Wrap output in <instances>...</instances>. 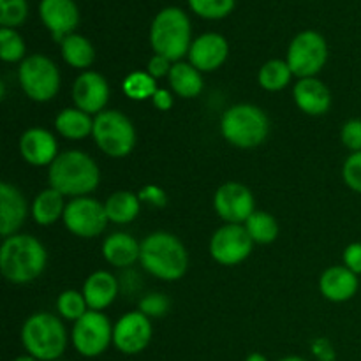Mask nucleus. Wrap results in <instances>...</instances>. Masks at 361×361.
Listing matches in <instances>:
<instances>
[{"label": "nucleus", "instance_id": "1", "mask_svg": "<svg viewBox=\"0 0 361 361\" xmlns=\"http://www.w3.org/2000/svg\"><path fill=\"white\" fill-rule=\"evenodd\" d=\"M48 261L44 245L30 235H13L0 247V271L11 284H30L42 275Z\"/></svg>", "mask_w": 361, "mask_h": 361}, {"label": "nucleus", "instance_id": "2", "mask_svg": "<svg viewBox=\"0 0 361 361\" xmlns=\"http://www.w3.org/2000/svg\"><path fill=\"white\" fill-rule=\"evenodd\" d=\"M49 187L62 196L83 197L94 192L101 182V171L90 155L80 150L59 154L48 171Z\"/></svg>", "mask_w": 361, "mask_h": 361}, {"label": "nucleus", "instance_id": "3", "mask_svg": "<svg viewBox=\"0 0 361 361\" xmlns=\"http://www.w3.org/2000/svg\"><path fill=\"white\" fill-rule=\"evenodd\" d=\"M141 264L145 270L161 281H178L189 267V254L175 235L157 231L141 242Z\"/></svg>", "mask_w": 361, "mask_h": 361}, {"label": "nucleus", "instance_id": "4", "mask_svg": "<svg viewBox=\"0 0 361 361\" xmlns=\"http://www.w3.org/2000/svg\"><path fill=\"white\" fill-rule=\"evenodd\" d=\"M21 342L28 355L39 361H56L67 348L66 326L53 314H34L23 323Z\"/></svg>", "mask_w": 361, "mask_h": 361}, {"label": "nucleus", "instance_id": "5", "mask_svg": "<svg viewBox=\"0 0 361 361\" xmlns=\"http://www.w3.org/2000/svg\"><path fill=\"white\" fill-rule=\"evenodd\" d=\"M150 44L157 55L180 62L190 49V21L178 7L162 9L150 28Z\"/></svg>", "mask_w": 361, "mask_h": 361}, {"label": "nucleus", "instance_id": "6", "mask_svg": "<svg viewBox=\"0 0 361 361\" xmlns=\"http://www.w3.org/2000/svg\"><path fill=\"white\" fill-rule=\"evenodd\" d=\"M221 133L238 148L259 147L270 133V122L263 109L252 104L231 106L221 118Z\"/></svg>", "mask_w": 361, "mask_h": 361}, {"label": "nucleus", "instance_id": "7", "mask_svg": "<svg viewBox=\"0 0 361 361\" xmlns=\"http://www.w3.org/2000/svg\"><path fill=\"white\" fill-rule=\"evenodd\" d=\"M92 136L95 145L113 159L127 157L136 145V129L133 122L116 109H104L95 115Z\"/></svg>", "mask_w": 361, "mask_h": 361}, {"label": "nucleus", "instance_id": "8", "mask_svg": "<svg viewBox=\"0 0 361 361\" xmlns=\"http://www.w3.org/2000/svg\"><path fill=\"white\" fill-rule=\"evenodd\" d=\"M18 80L25 94L35 102H48L60 88V73L51 59L44 55H30L21 62Z\"/></svg>", "mask_w": 361, "mask_h": 361}, {"label": "nucleus", "instance_id": "9", "mask_svg": "<svg viewBox=\"0 0 361 361\" xmlns=\"http://www.w3.org/2000/svg\"><path fill=\"white\" fill-rule=\"evenodd\" d=\"M328 60V46L321 34L314 30H305L296 35L288 49V66L293 76L316 78Z\"/></svg>", "mask_w": 361, "mask_h": 361}, {"label": "nucleus", "instance_id": "10", "mask_svg": "<svg viewBox=\"0 0 361 361\" xmlns=\"http://www.w3.org/2000/svg\"><path fill=\"white\" fill-rule=\"evenodd\" d=\"M113 342V326L99 310H88L73 326L74 349L85 358L102 355Z\"/></svg>", "mask_w": 361, "mask_h": 361}, {"label": "nucleus", "instance_id": "11", "mask_svg": "<svg viewBox=\"0 0 361 361\" xmlns=\"http://www.w3.org/2000/svg\"><path fill=\"white\" fill-rule=\"evenodd\" d=\"M62 219L66 228L80 238L99 236L109 222L104 204L87 196L73 197L66 204Z\"/></svg>", "mask_w": 361, "mask_h": 361}, {"label": "nucleus", "instance_id": "12", "mask_svg": "<svg viewBox=\"0 0 361 361\" xmlns=\"http://www.w3.org/2000/svg\"><path fill=\"white\" fill-rule=\"evenodd\" d=\"M254 242L242 224H224L215 231L210 242V254L219 264L235 267L252 252Z\"/></svg>", "mask_w": 361, "mask_h": 361}, {"label": "nucleus", "instance_id": "13", "mask_svg": "<svg viewBox=\"0 0 361 361\" xmlns=\"http://www.w3.org/2000/svg\"><path fill=\"white\" fill-rule=\"evenodd\" d=\"M214 207L219 217L228 224H245L256 212V201L249 187L238 182H226L215 192Z\"/></svg>", "mask_w": 361, "mask_h": 361}, {"label": "nucleus", "instance_id": "14", "mask_svg": "<svg viewBox=\"0 0 361 361\" xmlns=\"http://www.w3.org/2000/svg\"><path fill=\"white\" fill-rule=\"evenodd\" d=\"M152 334H154V328H152L150 317L136 310L116 321L113 326V344L123 355H137L148 348Z\"/></svg>", "mask_w": 361, "mask_h": 361}, {"label": "nucleus", "instance_id": "15", "mask_svg": "<svg viewBox=\"0 0 361 361\" xmlns=\"http://www.w3.org/2000/svg\"><path fill=\"white\" fill-rule=\"evenodd\" d=\"M73 99L78 109L88 113V115H99L104 111V106L108 104V81L95 71H85L74 81Z\"/></svg>", "mask_w": 361, "mask_h": 361}, {"label": "nucleus", "instance_id": "16", "mask_svg": "<svg viewBox=\"0 0 361 361\" xmlns=\"http://www.w3.org/2000/svg\"><path fill=\"white\" fill-rule=\"evenodd\" d=\"M39 14L56 42L73 34L80 23V13L73 0H41Z\"/></svg>", "mask_w": 361, "mask_h": 361}, {"label": "nucleus", "instance_id": "17", "mask_svg": "<svg viewBox=\"0 0 361 361\" xmlns=\"http://www.w3.org/2000/svg\"><path fill=\"white\" fill-rule=\"evenodd\" d=\"M228 53V41L221 34L208 32L192 41L189 49V60L200 73H212L226 62Z\"/></svg>", "mask_w": 361, "mask_h": 361}, {"label": "nucleus", "instance_id": "18", "mask_svg": "<svg viewBox=\"0 0 361 361\" xmlns=\"http://www.w3.org/2000/svg\"><path fill=\"white\" fill-rule=\"evenodd\" d=\"M21 157L32 166H51L59 157V143L49 130L32 127L20 140Z\"/></svg>", "mask_w": 361, "mask_h": 361}, {"label": "nucleus", "instance_id": "19", "mask_svg": "<svg viewBox=\"0 0 361 361\" xmlns=\"http://www.w3.org/2000/svg\"><path fill=\"white\" fill-rule=\"evenodd\" d=\"M28 215V204L23 194L11 183H0V235L4 238L16 235L25 224Z\"/></svg>", "mask_w": 361, "mask_h": 361}, {"label": "nucleus", "instance_id": "20", "mask_svg": "<svg viewBox=\"0 0 361 361\" xmlns=\"http://www.w3.org/2000/svg\"><path fill=\"white\" fill-rule=\"evenodd\" d=\"M358 275L348 267H330L319 279V291L326 300L342 303L351 300L358 291Z\"/></svg>", "mask_w": 361, "mask_h": 361}, {"label": "nucleus", "instance_id": "21", "mask_svg": "<svg viewBox=\"0 0 361 361\" xmlns=\"http://www.w3.org/2000/svg\"><path fill=\"white\" fill-rule=\"evenodd\" d=\"M295 102L303 113L310 116H319L330 109L331 94L326 85L317 78H303L295 85Z\"/></svg>", "mask_w": 361, "mask_h": 361}, {"label": "nucleus", "instance_id": "22", "mask_svg": "<svg viewBox=\"0 0 361 361\" xmlns=\"http://www.w3.org/2000/svg\"><path fill=\"white\" fill-rule=\"evenodd\" d=\"M83 296L90 310L102 312L115 302L118 295V282L109 271H94L83 284Z\"/></svg>", "mask_w": 361, "mask_h": 361}, {"label": "nucleus", "instance_id": "23", "mask_svg": "<svg viewBox=\"0 0 361 361\" xmlns=\"http://www.w3.org/2000/svg\"><path fill=\"white\" fill-rule=\"evenodd\" d=\"M102 256L116 268L133 267L141 256V243L127 233H113L102 243Z\"/></svg>", "mask_w": 361, "mask_h": 361}, {"label": "nucleus", "instance_id": "24", "mask_svg": "<svg viewBox=\"0 0 361 361\" xmlns=\"http://www.w3.org/2000/svg\"><path fill=\"white\" fill-rule=\"evenodd\" d=\"M169 85L173 92L183 99L197 97L203 90V76L200 71L187 62L173 63L171 73H169Z\"/></svg>", "mask_w": 361, "mask_h": 361}, {"label": "nucleus", "instance_id": "25", "mask_svg": "<svg viewBox=\"0 0 361 361\" xmlns=\"http://www.w3.org/2000/svg\"><path fill=\"white\" fill-rule=\"evenodd\" d=\"M55 127L60 136L67 140H83L94 130V120L90 115L78 108H66L56 115Z\"/></svg>", "mask_w": 361, "mask_h": 361}, {"label": "nucleus", "instance_id": "26", "mask_svg": "<svg viewBox=\"0 0 361 361\" xmlns=\"http://www.w3.org/2000/svg\"><path fill=\"white\" fill-rule=\"evenodd\" d=\"M63 212H66L63 196L51 187L39 192L32 203V217L41 226L55 224L60 217H63Z\"/></svg>", "mask_w": 361, "mask_h": 361}, {"label": "nucleus", "instance_id": "27", "mask_svg": "<svg viewBox=\"0 0 361 361\" xmlns=\"http://www.w3.org/2000/svg\"><path fill=\"white\" fill-rule=\"evenodd\" d=\"M104 208L109 222H113V224H129L140 214L141 200L137 194L129 192V190H118V192L111 194L108 197Z\"/></svg>", "mask_w": 361, "mask_h": 361}, {"label": "nucleus", "instance_id": "28", "mask_svg": "<svg viewBox=\"0 0 361 361\" xmlns=\"http://www.w3.org/2000/svg\"><path fill=\"white\" fill-rule=\"evenodd\" d=\"M60 44H62L63 60L74 69H87L94 63L95 49L92 42L83 35L71 34Z\"/></svg>", "mask_w": 361, "mask_h": 361}, {"label": "nucleus", "instance_id": "29", "mask_svg": "<svg viewBox=\"0 0 361 361\" xmlns=\"http://www.w3.org/2000/svg\"><path fill=\"white\" fill-rule=\"evenodd\" d=\"M247 233L250 235L254 243H259V245H268V243H274L279 236V224L275 221L274 215L267 214V212H254L249 219H247L245 224Z\"/></svg>", "mask_w": 361, "mask_h": 361}, {"label": "nucleus", "instance_id": "30", "mask_svg": "<svg viewBox=\"0 0 361 361\" xmlns=\"http://www.w3.org/2000/svg\"><path fill=\"white\" fill-rule=\"evenodd\" d=\"M293 78V71L289 69L288 62L284 60H268L263 67L259 69L257 80L259 85L268 92H279L289 85Z\"/></svg>", "mask_w": 361, "mask_h": 361}, {"label": "nucleus", "instance_id": "31", "mask_svg": "<svg viewBox=\"0 0 361 361\" xmlns=\"http://www.w3.org/2000/svg\"><path fill=\"white\" fill-rule=\"evenodd\" d=\"M123 92H126L127 97H130L133 101H145V99H152L155 95V92L159 90L155 87V78L150 76L148 73H130L129 76L123 80L122 83Z\"/></svg>", "mask_w": 361, "mask_h": 361}, {"label": "nucleus", "instance_id": "32", "mask_svg": "<svg viewBox=\"0 0 361 361\" xmlns=\"http://www.w3.org/2000/svg\"><path fill=\"white\" fill-rule=\"evenodd\" d=\"M56 310L63 319H69L76 323L80 317H83L88 312L87 300H85L83 293H78L74 289H67V291L60 293L56 298Z\"/></svg>", "mask_w": 361, "mask_h": 361}, {"label": "nucleus", "instance_id": "33", "mask_svg": "<svg viewBox=\"0 0 361 361\" xmlns=\"http://www.w3.org/2000/svg\"><path fill=\"white\" fill-rule=\"evenodd\" d=\"M25 51L23 39L14 28H0V56L4 62H23L27 59Z\"/></svg>", "mask_w": 361, "mask_h": 361}, {"label": "nucleus", "instance_id": "34", "mask_svg": "<svg viewBox=\"0 0 361 361\" xmlns=\"http://www.w3.org/2000/svg\"><path fill=\"white\" fill-rule=\"evenodd\" d=\"M189 6L197 16L207 20H221L231 13L235 0H189Z\"/></svg>", "mask_w": 361, "mask_h": 361}, {"label": "nucleus", "instance_id": "35", "mask_svg": "<svg viewBox=\"0 0 361 361\" xmlns=\"http://www.w3.org/2000/svg\"><path fill=\"white\" fill-rule=\"evenodd\" d=\"M28 16L27 0H0V23L4 28H14Z\"/></svg>", "mask_w": 361, "mask_h": 361}, {"label": "nucleus", "instance_id": "36", "mask_svg": "<svg viewBox=\"0 0 361 361\" xmlns=\"http://www.w3.org/2000/svg\"><path fill=\"white\" fill-rule=\"evenodd\" d=\"M342 176H344V182L349 189L361 194V152H355L345 159Z\"/></svg>", "mask_w": 361, "mask_h": 361}, {"label": "nucleus", "instance_id": "37", "mask_svg": "<svg viewBox=\"0 0 361 361\" xmlns=\"http://www.w3.org/2000/svg\"><path fill=\"white\" fill-rule=\"evenodd\" d=\"M169 310V300L159 293H150L140 302V312L148 317H161Z\"/></svg>", "mask_w": 361, "mask_h": 361}, {"label": "nucleus", "instance_id": "38", "mask_svg": "<svg viewBox=\"0 0 361 361\" xmlns=\"http://www.w3.org/2000/svg\"><path fill=\"white\" fill-rule=\"evenodd\" d=\"M341 140L345 148L355 154V152H361V120L353 118L344 123L341 130Z\"/></svg>", "mask_w": 361, "mask_h": 361}, {"label": "nucleus", "instance_id": "39", "mask_svg": "<svg viewBox=\"0 0 361 361\" xmlns=\"http://www.w3.org/2000/svg\"><path fill=\"white\" fill-rule=\"evenodd\" d=\"M140 200L145 203L152 204L155 208H164L168 204V196H166L164 190L157 185H147L140 190Z\"/></svg>", "mask_w": 361, "mask_h": 361}, {"label": "nucleus", "instance_id": "40", "mask_svg": "<svg viewBox=\"0 0 361 361\" xmlns=\"http://www.w3.org/2000/svg\"><path fill=\"white\" fill-rule=\"evenodd\" d=\"M171 67H173L171 60H168L166 56L157 55V53H155V55L150 59V62H148L147 73L157 80V78L169 76V73H171Z\"/></svg>", "mask_w": 361, "mask_h": 361}, {"label": "nucleus", "instance_id": "41", "mask_svg": "<svg viewBox=\"0 0 361 361\" xmlns=\"http://www.w3.org/2000/svg\"><path fill=\"white\" fill-rule=\"evenodd\" d=\"M344 267L355 271L356 275H361V243L355 242L345 247L344 250Z\"/></svg>", "mask_w": 361, "mask_h": 361}, {"label": "nucleus", "instance_id": "42", "mask_svg": "<svg viewBox=\"0 0 361 361\" xmlns=\"http://www.w3.org/2000/svg\"><path fill=\"white\" fill-rule=\"evenodd\" d=\"M152 102H154L155 108L161 109V111H168L173 106V95L169 94L168 90H164V88H159V90L155 92L154 97H152Z\"/></svg>", "mask_w": 361, "mask_h": 361}, {"label": "nucleus", "instance_id": "43", "mask_svg": "<svg viewBox=\"0 0 361 361\" xmlns=\"http://www.w3.org/2000/svg\"><path fill=\"white\" fill-rule=\"evenodd\" d=\"M245 361H268V358L264 355H261V353H252V355L247 356Z\"/></svg>", "mask_w": 361, "mask_h": 361}, {"label": "nucleus", "instance_id": "44", "mask_svg": "<svg viewBox=\"0 0 361 361\" xmlns=\"http://www.w3.org/2000/svg\"><path fill=\"white\" fill-rule=\"evenodd\" d=\"M14 361H39V360L34 358V356H30V355H25V356H18Z\"/></svg>", "mask_w": 361, "mask_h": 361}, {"label": "nucleus", "instance_id": "45", "mask_svg": "<svg viewBox=\"0 0 361 361\" xmlns=\"http://www.w3.org/2000/svg\"><path fill=\"white\" fill-rule=\"evenodd\" d=\"M279 361H307L305 358H300V356H288V358H282Z\"/></svg>", "mask_w": 361, "mask_h": 361}, {"label": "nucleus", "instance_id": "46", "mask_svg": "<svg viewBox=\"0 0 361 361\" xmlns=\"http://www.w3.org/2000/svg\"><path fill=\"white\" fill-rule=\"evenodd\" d=\"M56 361H60V360H56Z\"/></svg>", "mask_w": 361, "mask_h": 361}]
</instances>
